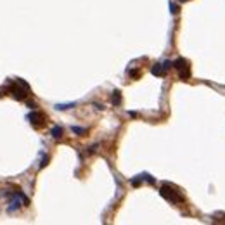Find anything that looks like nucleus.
Listing matches in <instances>:
<instances>
[{"mask_svg":"<svg viewBox=\"0 0 225 225\" xmlns=\"http://www.w3.org/2000/svg\"><path fill=\"white\" fill-rule=\"evenodd\" d=\"M151 73H152L154 76H165L166 71H165V68H163V64H154L152 69H151Z\"/></svg>","mask_w":225,"mask_h":225,"instance_id":"39448f33","label":"nucleus"},{"mask_svg":"<svg viewBox=\"0 0 225 225\" xmlns=\"http://www.w3.org/2000/svg\"><path fill=\"white\" fill-rule=\"evenodd\" d=\"M0 99H2V94H0Z\"/></svg>","mask_w":225,"mask_h":225,"instance_id":"ddd939ff","label":"nucleus"},{"mask_svg":"<svg viewBox=\"0 0 225 225\" xmlns=\"http://www.w3.org/2000/svg\"><path fill=\"white\" fill-rule=\"evenodd\" d=\"M71 132H73V133H76V135H83V133H87V128H82V127H71Z\"/></svg>","mask_w":225,"mask_h":225,"instance_id":"1a4fd4ad","label":"nucleus"},{"mask_svg":"<svg viewBox=\"0 0 225 225\" xmlns=\"http://www.w3.org/2000/svg\"><path fill=\"white\" fill-rule=\"evenodd\" d=\"M28 120H30V123H31V127H35V128H42L45 125V116L42 114V112H38V111H35L33 109V112H30L28 114Z\"/></svg>","mask_w":225,"mask_h":225,"instance_id":"20e7f679","label":"nucleus"},{"mask_svg":"<svg viewBox=\"0 0 225 225\" xmlns=\"http://www.w3.org/2000/svg\"><path fill=\"white\" fill-rule=\"evenodd\" d=\"M47 161H49V158H47V156H43V158H42V163H40V168H43V166H45V165H47Z\"/></svg>","mask_w":225,"mask_h":225,"instance_id":"9b49d317","label":"nucleus"},{"mask_svg":"<svg viewBox=\"0 0 225 225\" xmlns=\"http://www.w3.org/2000/svg\"><path fill=\"white\" fill-rule=\"evenodd\" d=\"M75 102H69V104H56V109H59V111H64V109H71L75 108Z\"/></svg>","mask_w":225,"mask_h":225,"instance_id":"6e6552de","label":"nucleus"},{"mask_svg":"<svg viewBox=\"0 0 225 225\" xmlns=\"http://www.w3.org/2000/svg\"><path fill=\"white\" fill-rule=\"evenodd\" d=\"M28 108H30V109H35V108H37V104H35V102H28Z\"/></svg>","mask_w":225,"mask_h":225,"instance_id":"f8f14e48","label":"nucleus"},{"mask_svg":"<svg viewBox=\"0 0 225 225\" xmlns=\"http://www.w3.org/2000/svg\"><path fill=\"white\" fill-rule=\"evenodd\" d=\"M170 12H172V14H177V12H178V7H177L175 4H170Z\"/></svg>","mask_w":225,"mask_h":225,"instance_id":"9d476101","label":"nucleus"},{"mask_svg":"<svg viewBox=\"0 0 225 225\" xmlns=\"http://www.w3.org/2000/svg\"><path fill=\"white\" fill-rule=\"evenodd\" d=\"M159 194H161L166 201H170V202H182L185 199L178 191H175V189L170 187V185H163V187L159 189Z\"/></svg>","mask_w":225,"mask_h":225,"instance_id":"f03ea898","label":"nucleus"},{"mask_svg":"<svg viewBox=\"0 0 225 225\" xmlns=\"http://www.w3.org/2000/svg\"><path fill=\"white\" fill-rule=\"evenodd\" d=\"M50 135H52L56 140H59L61 137H62V128H61V127H54L52 130H50Z\"/></svg>","mask_w":225,"mask_h":225,"instance_id":"0eeeda50","label":"nucleus"},{"mask_svg":"<svg viewBox=\"0 0 225 225\" xmlns=\"http://www.w3.org/2000/svg\"><path fill=\"white\" fill-rule=\"evenodd\" d=\"M5 85H7V90L12 94V97H14L16 101H24V99L28 97V94H30V85L22 78H18L16 82L7 80Z\"/></svg>","mask_w":225,"mask_h":225,"instance_id":"f257e3e1","label":"nucleus"},{"mask_svg":"<svg viewBox=\"0 0 225 225\" xmlns=\"http://www.w3.org/2000/svg\"><path fill=\"white\" fill-rule=\"evenodd\" d=\"M111 102H112L114 106H120V102H121V92H120V90H114V92H112Z\"/></svg>","mask_w":225,"mask_h":225,"instance_id":"423d86ee","label":"nucleus"},{"mask_svg":"<svg viewBox=\"0 0 225 225\" xmlns=\"http://www.w3.org/2000/svg\"><path fill=\"white\" fill-rule=\"evenodd\" d=\"M173 66H175V69L178 71L180 78L185 80L191 76V71H189V66H187V61L184 59V57H180V59H177L175 62H173Z\"/></svg>","mask_w":225,"mask_h":225,"instance_id":"7ed1b4c3","label":"nucleus"}]
</instances>
